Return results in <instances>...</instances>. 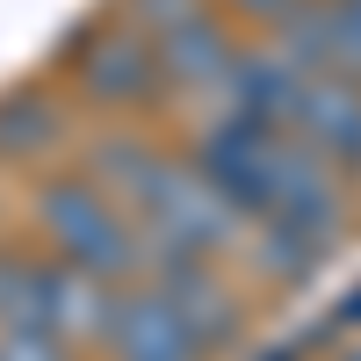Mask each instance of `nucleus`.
Wrapping results in <instances>:
<instances>
[{"mask_svg": "<svg viewBox=\"0 0 361 361\" xmlns=\"http://www.w3.org/2000/svg\"><path fill=\"white\" fill-rule=\"evenodd\" d=\"M209 0H109V15H123V22H137L145 37H166V29H180L188 15H202Z\"/></svg>", "mask_w": 361, "mask_h": 361, "instance_id": "nucleus-12", "label": "nucleus"}, {"mask_svg": "<svg viewBox=\"0 0 361 361\" xmlns=\"http://www.w3.org/2000/svg\"><path fill=\"white\" fill-rule=\"evenodd\" d=\"M238 51H246V29H238L217 0H209L202 15H188L180 29H166L159 37V66H166L173 102H209L224 87V73L238 66Z\"/></svg>", "mask_w": 361, "mask_h": 361, "instance_id": "nucleus-6", "label": "nucleus"}, {"mask_svg": "<svg viewBox=\"0 0 361 361\" xmlns=\"http://www.w3.org/2000/svg\"><path fill=\"white\" fill-rule=\"evenodd\" d=\"M73 145H80V123L58 87H37V80L0 87V166L8 173H44Z\"/></svg>", "mask_w": 361, "mask_h": 361, "instance_id": "nucleus-5", "label": "nucleus"}, {"mask_svg": "<svg viewBox=\"0 0 361 361\" xmlns=\"http://www.w3.org/2000/svg\"><path fill=\"white\" fill-rule=\"evenodd\" d=\"M333 73L361 80V0H333Z\"/></svg>", "mask_w": 361, "mask_h": 361, "instance_id": "nucleus-14", "label": "nucleus"}, {"mask_svg": "<svg viewBox=\"0 0 361 361\" xmlns=\"http://www.w3.org/2000/svg\"><path fill=\"white\" fill-rule=\"evenodd\" d=\"M166 152H173V145H159L145 123H94V130H80L73 166L87 180H102L123 209H137V195L152 188V173L166 166Z\"/></svg>", "mask_w": 361, "mask_h": 361, "instance_id": "nucleus-8", "label": "nucleus"}, {"mask_svg": "<svg viewBox=\"0 0 361 361\" xmlns=\"http://www.w3.org/2000/svg\"><path fill=\"white\" fill-rule=\"evenodd\" d=\"M217 8H224L238 29H267V22H275V15L289 8V0H217Z\"/></svg>", "mask_w": 361, "mask_h": 361, "instance_id": "nucleus-15", "label": "nucleus"}, {"mask_svg": "<svg viewBox=\"0 0 361 361\" xmlns=\"http://www.w3.org/2000/svg\"><path fill=\"white\" fill-rule=\"evenodd\" d=\"M66 94L102 116V123H145V116L173 109V87H166V66H159V37H145L137 22L123 15H94L66 37Z\"/></svg>", "mask_w": 361, "mask_h": 361, "instance_id": "nucleus-2", "label": "nucleus"}, {"mask_svg": "<svg viewBox=\"0 0 361 361\" xmlns=\"http://www.w3.org/2000/svg\"><path fill=\"white\" fill-rule=\"evenodd\" d=\"M51 282H58V253L0 246V333H51Z\"/></svg>", "mask_w": 361, "mask_h": 361, "instance_id": "nucleus-11", "label": "nucleus"}, {"mask_svg": "<svg viewBox=\"0 0 361 361\" xmlns=\"http://www.w3.org/2000/svg\"><path fill=\"white\" fill-rule=\"evenodd\" d=\"M94 361H209V347L180 325V311L152 282H123V304H116V325Z\"/></svg>", "mask_w": 361, "mask_h": 361, "instance_id": "nucleus-7", "label": "nucleus"}, {"mask_svg": "<svg viewBox=\"0 0 361 361\" xmlns=\"http://www.w3.org/2000/svg\"><path fill=\"white\" fill-rule=\"evenodd\" d=\"M0 361H87V347L58 333H0Z\"/></svg>", "mask_w": 361, "mask_h": 361, "instance_id": "nucleus-13", "label": "nucleus"}, {"mask_svg": "<svg viewBox=\"0 0 361 361\" xmlns=\"http://www.w3.org/2000/svg\"><path fill=\"white\" fill-rule=\"evenodd\" d=\"M296 137H311L347 180H361V80L354 73H311L289 116Z\"/></svg>", "mask_w": 361, "mask_h": 361, "instance_id": "nucleus-9", "label": "nucleus"}, {"mask_svg": "<svg viewBox=\"0 0 361 361\" xmlns=\"http://www.w3.org/2000/svg\"><path fill=\"white\" fill-rule=\"evenodd\" d=\"M130 217L145 224V246H173V253H209V260H238V246H246V202L224 195L217 180H209L188 145L180 152H166V166L152 173V188L137 195Z\"/></svg>", "mask_w": 361, "mask_h": 361, "instance_id": "nucleus-3", "label": "nucleus"}, {"mask_svg": "<svg viewBox=\"0 0 361 361\" xmlns=\"http://www.w3.org/2000/svg\"><path fill=\"white\" fill-rule=\"evenodd\" d=\"M29 231H37L44 253L73 260V267H94L109 282H137L145 275V224L102 180H87L80 166L37 173V188H29Z\"/></svg>", "mask_w": 361, "mask_h": 361, "instance_id": "nucleus-1", "label": "nucleus"}, {"mask_svg": "<svg viewBox=\"0 0 361 361\" xmlns=\"http://www.w3.org/2000/svg\"><path fill=\"white\" fill-rule=\"evenodd\" d=\"M296 94H304V73L267 44V37H246L238 66L224 73V87L209 94L202 109H224V116H246V123H289L296 116Z\"/></svg>", "mask_w": 361, "mask_h": 361, "instance_id": "nucleus-10", "label": "nucleus"}, {"mask_svg": "<svg viewBox=\"0 0 361 361\" xmlns=\"http://www.w3.org/2000/svg\"><path fill=\"white\" fill-rule=\"evenodd\" d=\"M166 304L180 311V325L209 347V361L231 354L246 340V296L231 282V260H209V253H173V246H145V275Z\"/></svg>", "mask_w": 361, "mask_h": 361, "instance_id": "nucleus-4", "label": "nucleus"}]
</instances>
